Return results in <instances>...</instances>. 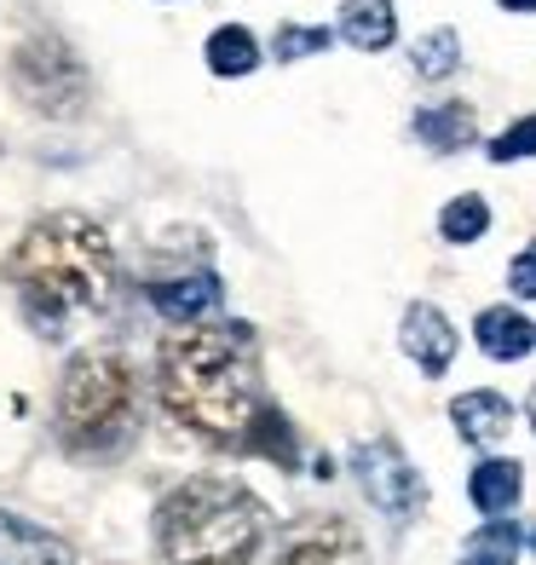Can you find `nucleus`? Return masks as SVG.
<instances>
[{
  "label": "nucleus",
  "instance_id": "obj_1",
  "mask_svg": "<svg viewBox=\"0 0 536 565\" xmlns=\"http://www.w3.org/2000/svg\"><path fill=\"white\" fill-rule=\"evenodd\" d=\"M7 282L41 341H64L82 318L105 312L116 289L110 231L87 214H46L7 254Z\"/></svg>",
  "mask_w": 536,
  "mask_h": 565
},
{
  "label": "nucleus",
  "instance_id": "obj_2",
  "mask_svg": "<svg viewBox=\"0 0 536 565\" xmlns=\"http://www.w3.org/2000/svg\"><path fill=\"white\" fill-rule=\"evenodd\" d=\"M157 393L162 409L191 427L208 445H243L260 422V381L248 364V329L243 323H179L157 352Z\"/></svg>",
  "mask_w": 536,
  "mask_h": 565
},
{
  "label": "nucleus",
  "instance_id": "obj_3",
  "mask_svg": "<svg viewBox=\"0 0 536 565\" xmlns=\"http://www.w3.org/2000/svg\"><path fill=\"white\" fill-rule=\"evenodd\" d=\"M157 543L173 565H248L266 543V508L237 479H185L157 508Z\"/></svg>",
  "mask_w": 536,
  "mask_h": 565
},
{
  "label": "nucleus",
  "instance_id": "obj_4",
  "mask_svg": "<svg viewBox=\"0 0 536 565\" xmlns=\"http://www.w3.org/2000/svg\"><path fill=\"white\" fill-rule=\"evenodd\" d=\"M58 439L75 456H116L139 427V375L121 352H75L58 381Z\"/></svg>",
  "mask_w": 536,
  "mask_h": 565
},
{
  "label": "nucleus",
  "instance_id": "obj_5",
  "mask_svg": "<svg viewBox=\"0 0 536 565\" xmlns=\"http://www.w3.org/2000/svg\"><path fill=\"white\" fill-rule=\"evenodd\" d=\"M12 82L30 98V110L46 116H75L87 105V64L69 53L58 35H30L12 58Z\"/></svg>",
  "mask_w": 536,
  "mask_h": 565
},
{
  "label": "nucleus",
  "instance_id": "obj_6",
  "mask_svg": "<svg viewBox=\"0 0 536 565\" xmlns=\"http://www.w3.org/2000/svg\"><path fill=\"white\" fill-rule=\"evenodd\" d=\"M352 473H357V484H364V497L387 513L393 525H404V520H416L421 513V502H427V484H421V473L404 461V450L393 445V439H369V445H357L352 450Z\"/></svg>",
  "mask_w": 536,
  "mask_h": 565
},
{
  "label": "nucleus",
  "instance_id": "obj_7",
  "mask_svg": "<svg viewBox=\"0 0 536 565\" xmlns=\"http://www.w3.org/2000/svg\"><path fill=\"white\" fill-rule=\"evenodd\" d=\"M277 565H369V559H364V543H357V531L346 520L318 513V520H300L283 536Z\"/></svg>",
  "mask_w": 536,
  "mask_h": 565
},
{
  "label": "nucleus",
  "instance_id": "obj_8",
  "mask_svg": "<svg viewBox=\"0 0 536 565\" xmlns=\"http://www.w3.org/2000/svg\"><path fill=\"white\" fill-rule=\"evenodd\" d=\"M398 341H404V352L416 358V370H421L427 381L444 375V370L455 364V329H450V318L439 312V306H427V300H416L410 312H404Z\"/></svg>",
  "mask_w": 536,
  "mask_h": 565
},
{
  "label": "nucleus",
  "instance_id": "obj_9",
  "mask_svg": "<svg viewBox=\"0 0 536 565\" xmlns=\"http://www.w3.org/2000/svg\"><path fill=\"white\" fill-rule=\"evenodd\" d=\"M150 306H157L168 323H202L219 306V277L214 271L162 277V282H150Z\"/></svg>",
  "mask_w": 536,
  "mask_h": 565
},
{
  "label": "nucleus",
  "instance_id": "obj_10",
  "mask_svg": "<svg viewBox=\"0 0 536 565\" xmlns=\"http://www.w3.org/2000/svg\"><path fill=\"white\" fill-rule=\"evenodd\" d=\"M0 565H75V554L46 525H30L23 513L0 508Z\"/></svg>",
  "mask_w": 536,
  "mask_h": 565
},
{
  "label": "nucleus",
  "instance_id": "obj_11",
  "mask_svg": "<svg viewBox=\"0 0 536 565\" xmlns=\"http://www.w3.org/2000/svg\"><path fill=\"white\" fill-rule=\"evenodd\" d=\"M519 491H525V473H519V461H507V456H484L468 473V497L484 520H507V513L519 508Z\"/></svg>",
  "mask_w": 536,
  "mask_h": 565
},
{
  "label": "nucleus",
  "instance_id": "obj_12",
  "mask_svg": "<svg viewBox=\"0 0 536 565\" xmlns=\"http://www.w3.org/2000/svg\"><path fill=\"white\" fill-rule=\"evenodd\" d=\"M473 341L496 358V364H519V358L536 347V323L525 312H514V306H484V312L473 318Z\"/></svg>",
  "mask_w": 536,
  "mask_h": 565
},
{
  "label": "nucleus",
  "instance_id": "obj_13",
  "mask_svg": "<svg viewBox=\"0 0 536 565\" xmlns=\"http://www.w3.org/2000/svg\"><path fill=\"white\" fill-rule=\"evenodd\" d=\"M450 422L468 445H502L507 427H514V404L502 393H462L450 404Z\"/></svg>",
  "mask_w": 536,
  "mask_h": 565
},
{
  "label": "nucleus",
  "instance_id": "obj_14",
  "mask_svg": "<svg viewBox=\"0 0 536 565\" xmlns=\"http://www.w3.org/2000/svg\"><path fill=\"white\" fill-rule=\"evenodd\" d=\"M341 35L357 46V53H380L398 35V12L393 0H346L341 7Z\"/></svg>",
  "mask_w": 536,
  "mask_h": 565
},
{
  "label": "nucleus",
  "instance_id": "obj_15",
  "mask_svg": "<svg viewBox=\"0 0 536 565\" xmlns=\"http://www.w3.org/2000/svg\"><path fill=\"white\" fill-rule=\"evenodd\" d=\"M473 127H479V121H473V110L462 105V98L416 110V139L432 145V150H462V145H473Z\"/></svg>",
  "mask_w": 536,
  "mask_h": 565
},
{
  "label": "nucleus",
  "instance_id": "obj_16",
  "mask_svg": "<svg viewBox=\"0 0 536 565\" xmlns=\"http://www.w3.org/2000/svg\"><path fill=\"white\" fill-rule=\"evenodd\" d=\"M202 53H208V70H214V75H248L254 64H260V41H254L243 23H225V30L208 35V46H202Z\"/></svg>",
  "mask_w": 536,
  "mask_h": 565
},
{
  "label": "nucleus",
  "instance_id": "obj_17",
  "mask_svg": "<svg viewBox=\"0 0 536 565\" xmlns=\"http://www.w3.org/2000/svg\"><path fill=\"white\" fill-rule=\"evenodd\" d=\"M519 525L514 520H491L484 531H473L462 543V565H514L519 559Z\"/></svg>",
  "mask_w": 536,
  "mask_h": 565
},
{
  "label": "nucleus",
  "instance_id": "obj_18",
  "mask_svg": "<svg viewBox=\"0 0 536 565\" xmlns=\"http://www.w3.org/2000/svg\"><path fill=\"white\" fill-rule=\"evenodd\" d=\"M484 231H491V202L484 196H455V202H444V214H439V237L444 243H479Z\"/></svg>",
  "mask_w": 536,
  "mask_h": 565
},
{
  "label": "nucleus",
  "instance_id": "obj_19",
  "mask_svg": "<svg viewBox=\"0 0 536 565\" xmlns=\"http://www.w3.org/2000/svg\"><path fill=\"white\" fill-rule=\"evenodd\" d=\"M243 450H260V456H271L277 468H294V427L283 422V409H260V422L248 427V439H243Z\"/></svg>",
  "mask_w": 536,
  "mask_h": 565
},
{
  "label": "nucleus",
  "instance_id": "obj_20",
  "mask_svg": "<svg viewBox=\"0 0 536 565\" xmlns=\"http://www.w3.org/2000/svg\"><path fill=\"white\" fill-rule=\"evenodd\" d=\"M410 64H416V75H427V82H444V75L462 64V35H455V30H432V35H421V41H416V53H410Z\"/></svg>",
  "mask_w": 536,
  "mask_h": 565
},
{
  "label": "nucleus",
  "instance_id": "obj_21",
  "mask_svg": "<svg viewBox=\"0 0 536 565\" xmlns=\"http://www.w3.org/2000/svg\"><path fill=\"white\" fill-rule=\"evenodd\" d=\"M329 41H335V30H300V23H283V30H277V41H271V53L277 58H312V53H329Z\"/></svg>",
  "mask_w": 536,
  "mask_h": 565
},
{
  "label": "nucleus",
  "instance_id": "obj_22",
  "mask_svg": "<svg viewBox=\"0 0 536 565\" xmlns=\"http://www.w3.org/2000/svg\"><path fill=\"white\" fill-rule=\"evenodd\" d=\"M519 157H536V116L514 121L507 134L491 145V162H519Z\"/></svg>",
  "mask_w": 536,
  "mask_h": 565
},
{
  "label": "nucleus",
  "instance_id": "obj_23",
  "mask_svg": "<svg viewBox=\"0 0 536 565\" xmlns=\"http://www.w3.org/2000/svg\"><path fill=\"white\" fill-rule=\"evenodd\" d=\"M507 289H514L519 300H536V243H525L514 254V266H507Z\"/></svg>",
  "mask_w": 536,
  "mask_h": 565
},
{
  "label": "nucleus",
  "instance_id": "obj_24",
  "mask_svg": "<svg viewBox=\"0 0 536 565\" xmlns=\"http://www.w3.org/2000/svg\"><path fill=\"white\" fill-rule=\"evenodd\" d=\"M507 12H536V0H502Z\"/></svg>",
  "mask_w": 536,
  "mask_h": 565
},
{
  "label": "nucleus",
  "instance_id": "obj_25",
  "mask_svg": "<svg viewBox=\"0 0 536 565\" xmlns=\"http://www.w3.org/2000/svg\"><path fill=\"white\" fill-rule=\"evenodd\" d=\"M525 416H530V427H536V387H530V398H525Z\"/></svg>",
  "mask_w": 536,
  "mask_h": 565
}]
</instances>
